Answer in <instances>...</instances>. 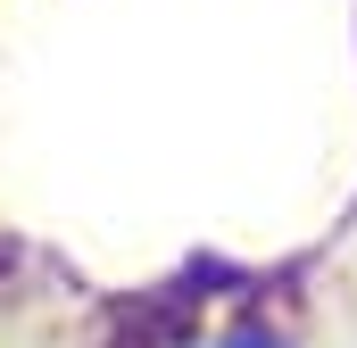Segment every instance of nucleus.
<instances>
[{"label":"nucleus","mask_w":357,"mask_h":348,"mask_svg":"<svg viewBox=\"0 0 357 348\" xmlns=\"http://www.w3.org/2000/svg\"><path fill=\"white\" fill-rule=\"evenodd\" d=\"M199 348H274V340H199Z\"/></svg>","instance_id":"nucleus-1"}]
</instances>
